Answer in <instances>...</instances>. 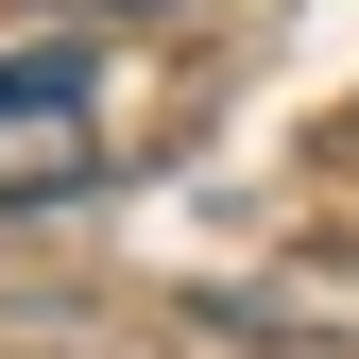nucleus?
I'll list each match as a JSON object with an SVG mask.
<instances>
[{"mask_svg":"<svg viewBox=\"0 0 359 359\" xmlns=\"http://www.w3.org/2000/svg\"><path fill=\"white\" fill-rule=\"evenodd\" d=\"M69 189H103V69L34 34L0 52V205H69Z\"/></svg>","mask_w":359,"mask_h":359,"instance_id":"1","label":"nucleus"}]
</instances>
